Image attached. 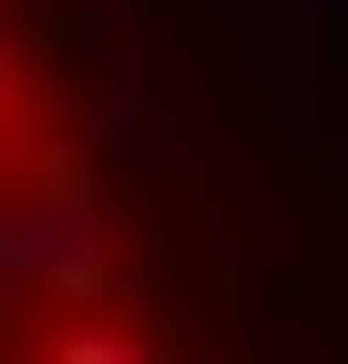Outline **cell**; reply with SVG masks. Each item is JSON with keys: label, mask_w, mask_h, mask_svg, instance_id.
Returning <instances> with one entry per match:
<instances>
[{"label": "cell", "mask_w": 348, "mask_h": 364, "mask_svg": "<svg viewBox=\"0 0 348 364\" xmlns=\"http://www.w3.org/2000/svg\"><path fill=\"white\" fill-rule=\"evenodd\" d=\"M174 174L111 0H0V364H174Z\"/></svg>", "instance_id": "obj_1"}]
</instances>
